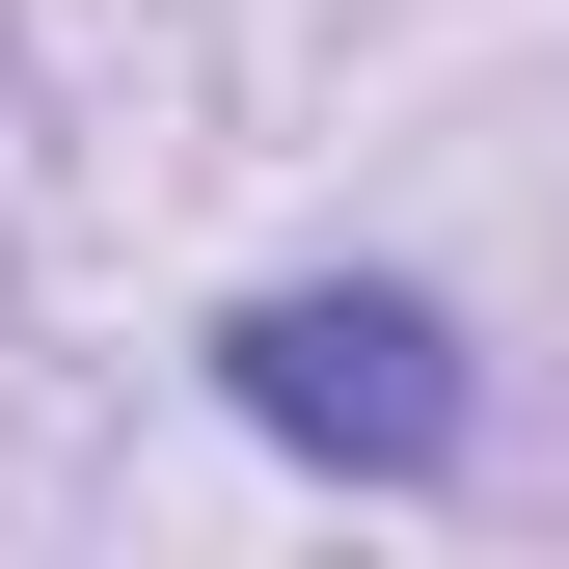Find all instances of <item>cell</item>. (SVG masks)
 <instances>
[{
    "instance_id": "6da1fadb",
    "label": "cell",
    "mask_w": 569,
    "mask_h": 569,
    "mask_svg": "<svg viewBox=\"0 0 569 569\" xmlns=\"http://www.w3.org/2000/svg\"><path fill=\"white\" fill-rule=\"evenodd\" d=\"M218 407L326 488H435L488 435V352H461L435 271H271V299H218Z\"/></svg>"
}]
</instances>
